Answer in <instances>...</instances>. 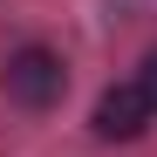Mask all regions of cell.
<instances>
[{"label": "cell", "instance_id": "obj_1", "mask_svg": "<svg viewBox=\"0 0 157 157\" xmlns=\"http://www.w3.org/2000/svg\"><path fill=\"white\" fill-rule=\"evenodd\" d=\"M0 75H7V96L21 109H48V102H62V89H68V68L48 55V48H21Z\"/></svg>", "mask_w": 157, "mask_h": 157}, {"label": "cell", "instance_id": "obj_3", "mask_svg": "<svg viewBox=\"0 0 157 157\" xmlns=\"http://www.w3.org/2000/svg\"><path fill=\"white\" fill-rule=\"evenodd\" d=\"M137 82H144V96L157 102V48H150V55H144V75H137Z\"/></svg>", "mask_w": 157, "mask_h": 157}, {"label": "cell", "instance_id": "obj_2", "mask_svg": "<svg viewBox=\"0 0 157 157\" xmlns=\"http://www.w3.org/2000/svg\"><path fill=\"white\" fill-rule=\"evenodd\" d=\"M150 116H157V102L144 96V82H116V89H102V102H96V137L102 144H137L150 130Z\"/></svg>", "mask_w": 157, "mask_h": 157}]
</instances>
